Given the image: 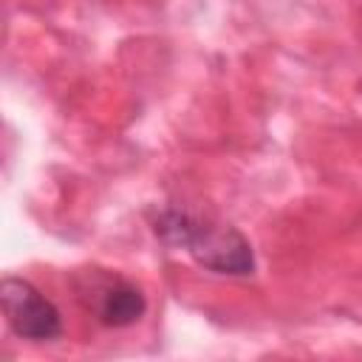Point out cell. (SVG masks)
<instances>
[{
  "mask_svg": "<svg viewBox=\"0 0 362 362\" xmlns=\"http://www.w3.org/2000/svg\"><path fill=\"white\" fill-rule=\"evenodd\" d=\"M74 291H76V300L105 328L136 325L147 311L144 291L116 272H105V269L79 272L74 277Z\"/></svg>",
  "mask_w": 362,
  "mask_h": 362,
  "instance_id": "7a4b0ae2",
  "label": "cell"
},
{
  "mask_svg": "<svg viewBox=\"0 0 362 362\" xmlns=\"http://www.w3.org/2000/svg\"><path fill=\"white\" fill-rule=\"evenodd\" d=\"M0 303L8 328L28 342H51L62 337L59 308L25 277H6L0 283Z\"/></svg>",
  "mask_w": 362,
  "mask_h": 362,
  "instance_id": "3957f363",
  "label": "cell"
},
{
  "mask_svg": "<svg viewBox=\"0 0 362 362\" xmlns=\"http://www.w3.org/2000/svg\"><path fill=\"white\" fill-rule=\"evenodd\" d=\"M153 232L161 243L187 252L206 272L226 277H249L255 272L252 243L229 223H215L195 212L164 206L153 215Z\"/></svg>",
  "mask_w": 362,
  "mask_h": 362,
  "instance_id": "6da1fadb",
  "label": "cell"
}]
</instances>
